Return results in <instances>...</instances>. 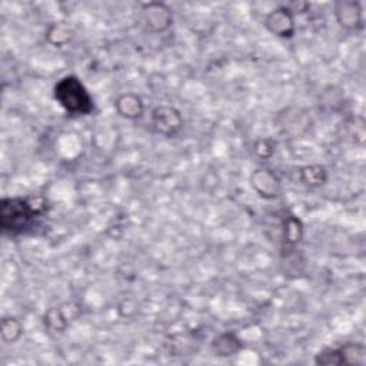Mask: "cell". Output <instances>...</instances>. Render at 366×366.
<instances>
[{
	"label": "cell",
	"mask_w": 366,
	"mask_h": 366,
	"mask_svg": "<svg viewBox=\"0 0 366 366\" xmlns=\"http://www.w3.org/2000/svg\"><path fill=\"white\" fill-rule=\"evenodd\" d=\"M44 212L46 200L42 196L4 197L0 202V228L4 233L20 235Z\"/></svg>",
	"instance_id": "1"
},
{
	"label": "cell",
	"mask_w": 366,
	"mask_h": 366,
	"mask_svg": "<svg viewBox=\"0 0 366 366\" xmlns=\"http://www.w3.org/2000/svg\"><path fill=\"white\" fill-rule=\"evenodd\" d=\"M59 106L73 116H89L94 112V102L83 82L75 75H66L54 87Z\"/></svg>",
	"instance_id": "2"
},
{
	"label": "cell",
	"mask_w": 366,
	"mask_h": 366,
	"mask_svg": "<svg viewBox=\"0 0 366 366\" xmlns=\"http://www.w3.org/2000/svg\"><path fill=\"white\" fill-rule=\"evenodd\" d=\"M150 125L154 133L166 139L176 138L185 126L182 112L172 104H159L150 112Z\"/></svg>",
	"instance_id": "3"
},
{
	"label": "cell",
	"mask_w": 366,
	"mask_h": 366,
	"mask_svg": "<svg viewBox=\"0 0 366 366\" xmlns=\"http://www.w3.org/2000/svg\"><path fill=\"white\" fill-rule=\"evenodd\" d=\"M142 22L150 33H165L173 26V11L165 2H147L142 5Z\"/></svg>",
	"instance_id": "4"
},
{
	"label": "cell",
	"mask_w": 366,
	"mask_h": 366,
	"mask_svg": "<svg viewBox=\"0 0 366 366\" xmlns=\"http://www.w3.org/2000/svg\"><path fill=\"white\" fill-rule=\"evenodd\" d=\"M335 20L346 32H359L365 26L363 8L356 0H339L334 6Z\"/></svg>",
	"instance_id": "5"
},
{
	"label": "cell",
	"mask_w": 366,
	"mask_h": 366,
	"mask_svg": "<svg viewBox=\"0 0 366 366\" xmlns=\"http://www.w3.org/2000/svg\"><path fill=\"white\" fill-rule=\"evenodd\" d=\"M268 32L281 39H292L296 33V16L286 8L281 5L271 11L264 20Z\"/></svg>",
	"instance_id": "6"
},
{
	"label": "cell",
	"mask_w": 366,
	"mask_h": 366,
	"mask_svg": "<svg viewBox=\"0 0 366 366\" xmlns=\"http://www.w3.org/2000/svg\"><path fill=\"white\" fill-rule=\"evenodd\" d=\"M250 186L255 193L265 200H274L279 197L282 192V183L278 175L268 168H257L250 175Z\"/></svg>",
	"instance_id": "7"
},
{
	"label": "cell",
	"mask_w": 366,
	"mask_h": 366,
	"mask_svg": "<svg viewBox=\"0 0 366 366\" xmlns=\"http://www.w3.org/2000/svg\"><path fill=\"white\" fill-rule=\"evenodd\" d=\"M116 114L126 121H138L145 114V102L140 94L133 92H125L115 100Z\"/></svg>",
	"instance_id": "8"
},
{
	"label": "cell",
	"mask_w": 366,
	"mask_h": 366,
	"mask_svg": "<svg viewBox=\"0 0 366 366\" xmlns=\"http://www.w3.org/2000/svg\"><path fill=\"white\" fill-rule=\"evenodd\" d=\"M212 352L218 358H231L243 349L240 338L233 332H224L212 341Z\"/></svg>",
	"instance_id": "9"
},
{
	"label": "cell",
	"mask_w": 366,
	"mask_h": 366,
	"mask_svg": "<svg viewBox=\"0 0 366 366\" xmlns=\"http://www.w3.org/2000/svg\"><path fill=\"white\" fill-rule=\"evenodd\" d=\"M328 171L324 165L313 164V165H306L299 169V181L302 185L310 189H318L327 185L328 182Z\"/></svg>",
	"instance_id": "10"
},
{
	"label": "cell",
	"mask_w": 366,
	"mask_h": 366,
	"mask_svg": "<svg viewBox=\"0 0 366 366\" xmlns=\"http://www.w3.org/2000/svg\"><path fill=\"white\" fill-rule=\"evenodd\" d=\"M305 236V225L300 218L289 215L282 222V239L288 248L298 246Z\"/></svg>",
	"instance_id": "11"
},
{
	"label": "cell",
	"mask_w": 366,
	"mask_h": 366,
	"mask_svg": "<svg viewBox=\"0 0 366 366\" xmlns=\"http://www.w3.org/2000/svg\"><path fill=\"white\" fill-rule=\"evenodd\" d=\"M342 365L365 366L366 365V348L360 342H346L339 346Z\"/></svg>",
	"instance_id": "12"
},
{
	"label": "cell",
	"mask_w": 366,
	"mask_h": 366,
	"mask_svg": "<svg viewBox=\"0 0 366 366\" xmlns=\"http://www.w3.org/2000/svg\"><path fill=\"white\" fill-rule=\"evenodd\" d=\"M73 37V32L65 22L51 23L46 30V40L55 47L66 46Z\"/></svg>",
	"instance_id": "13"
},
{
	"label": "cell",
	"mask_w": 366,
	"mask_h": 366,
	"mask_svg": "<svg viewBox=\"0 0 366 366\" xmlns=\"http://www.w3.org/2000/svg\"><path fill=\"white\" fill-rule=\"evenodd\" d=\"M43 324L50 334H62L68 329L69 319L61 307H50L44 312Z\"/></svg>",
	"instance_id": "14"
},
{
	"label": "cell",
	"mask_w": 366,
	"mask_h": 366,
	"mask_svg": "<svg viewBox=\"0 0 366 366\" xmlns=\"http://www.w3.org/2000/svg\"><path fill=\"white\" fill-rule=\"evenodd\" d=\"M25 334L22 322L16 317H5L0 322V338L5 343L18 342Z\"/></svg>",
	"instance_id": "15"
},
{
	"label": "cell",
	"mask_w": 366,
	"mask_h": 366,
	"mask_svg": "<svg viewBox=\"0 0 366 366\" xmlns=\"http://www.w3.org/2000/svg\"><path fill=\"white\" fill-rule=\"evenodd\" d=\"M253 153L259 159L268 161L274 158L276 153V142L271 138H259L253 142Z\"/></svg>",
	"instance_id": "16"
},
{
	"label": "cell",
	"mask_w": 366,
	"mask_h": 366,
	"mask_svg": "<svg viewBox=\"0 0 366 366\" xmlns=\"http://www.w3.org/2000/svg\"><path fill=\"white\" fill-rule=\"evenodd\" d=\"M315 363L318 366H341L342 358L339 348H324L315 356Z\"/></svg>",
	"instance_id": "17"
},
{
	"label": "cell",
	"mask_w": 366,
	"mask_h": 366,
	"mask_svg": "<svg viewBox=\"0 0 366 366\" xmlns=\"http://www.w3.org/2000/svg\"><path fill=\"white\" fill-rule=\"evenodd\" d=\"M286 8L296 16V15L306 13L310 9V5L307 2H291L286 5Z\"/></svg>",
	"instance_id": "18"
}]
</instances>
